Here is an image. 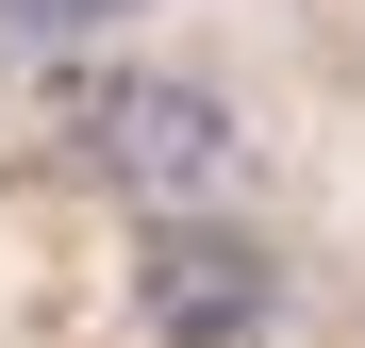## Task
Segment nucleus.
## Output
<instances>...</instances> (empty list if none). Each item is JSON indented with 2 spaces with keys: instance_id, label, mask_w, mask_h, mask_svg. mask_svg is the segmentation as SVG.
Wrapping results in <instances>:
<instances>
[{
  "instance_id": "nucleus-1",
  "label": "nucleus",
  "mask_w": 365,
  "mask_h": 348,
  "mask_svg": "<svg viewBox=\"0 0 365 348\" xmlns=\"http://www.w3.org/2000/svg\"><path fill=\"white\" fill-rule=\"evenodd\" d=\"M232 149H250V133H232V100L200 67H100L83 83V166L133 216H216L232 199Z\"/></svg>"
},
{
  "instance_id": "nucleus-2",
  "label": "nucleus",
  "mask_w": 365,
  "mask_h": 348,
  "mask_svg": "<svg viewBox=\"0 0 365 348\" xmlns=\"http://www.w3.org/2000/svg\"><path fill=\"white\" fill-rule=\"evenodd\" d=\"M150 332L166 348H250L266 332V249L232 216H150Z\"/></svg>"
},
{
  "instance_id": "nucleus-3",
  "label": "nucleus",
  "mask_w": 365,
  "mask_h": 348,
  "mask_svg": "<svg viewBox=\"0 0 365 348\" xmlns=\"http://www.w3.org/2000/svg\"><path fill=\"white\" fill-rule=\"evenodd\" d=\"M116 17H150V0H0V83H50V67L100 50Z\"/></svg>"
}]
</instances>
